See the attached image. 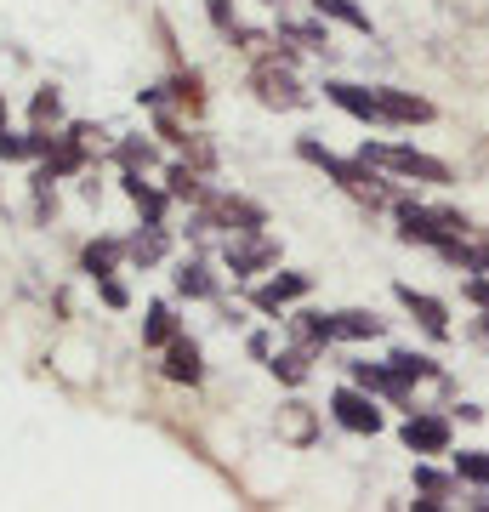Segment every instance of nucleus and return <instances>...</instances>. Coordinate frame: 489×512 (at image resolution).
<instances>
[{
    "label": "nucleus",
    "mask_w": 489,
    "mask_h": 512,
    "mask_svg": "<svg viewBox=\"0 0 489 512\" xmlns=\"http://www.w3.org/2000/svg\"><path fill=\"white\" fill-rule=\"evenodd\" d=\"M296 154H302L308 165H319V171H325L330 183L342 188V194H353V200L370 205V211L393 205V188L376 177V165H370V160H336V154H330L325 143H313V137H302V143H296Z\"/></svg>",
    "instance_id": "1"
},
{
    "label": "nucleus",
    "mask_w": 489,
    "mask_h": 512,
    "mask_svg": "<svg viewBox=\"0 0 489 512\" xmlns=\"http://www.w3.org/2000/svg\"><path fill=\"white\" fill-rule=\"evenodd\" d=\"M393 211H399V239H404V245H427V251H444V245L467 228L461 211H438V205L393 200Z\"/></svg>",
    "instance_id": "2"
},
{
    "label": "nucleus",
    "mask_w": 489,
    "mask_h": 512,
    "mask_svg": "<svg viewBox=\"0 0 489 512\" xmlns=\"http://www.w3.org/2000/svg\"><path fill=\"white\" fill-rule=\"evenodd\" d=\"M359 160H370L376 171H399V177H416V183H450V165L421 154L410 143H364Z\"/></svg>",
    "instance_id": "3"
},
{
    "label": "nucleus",
    "mask_w": 489,
    "mask_h": 512,
    "mask_svg": "<svg viewBox=\"0 0 489 512\" xmlns=\"http://www.w3.org/2000/svg\"><path fill=\"white\" fill-rule=\"evenodd\" d=\"M251 92L262 109H308L313 97L296 86V74H290L285 57H256V69H251Z\"/></svg>",
    "instance_id": "4"
},
{
    "label": "nucleus",
    "mask_w": 489,
    "mask_h": 512,
    "mask_svg": "<svg viewBox=\"0 0 489 512\" xmlns=\"http://www.w3.org/2000/svg\"><path fill=\"white\" fill-rule=\"evenodd\" d=\"M330 416L342 421L347 433H381V410H376V393L370 387H336L330 393Z\"/></svg>",
    "instance_id": "5"
},
{
    "label": "nucleus",
    "mask_w": 489,
    "mask_h": 512,
    "mask_svg": "<svg viewBox=\"0 0 489 512\" xmlns=\"http://www.w3.org/2000/svg\"><path fill=\"white\" fill-rule=\"evenodd\" d=\"M325 97H330V103H336L342 114L364 120V126H387V114H381L376 86H353V80H325Z\"/></svg>",
    "instance_id": "6"
},
{
    "label": "nucleus",
    "mask_w": 489,
    "mask_h": 512,
    "mask_svg": "<svg viewBox=\"0 0 489 512\" xmlns=\"http://www.w3.org/2000/svg\"><path fill=\"white\" fill-rule=\"evenodd\" d=\"M222 256H228V268H234L239 279H251V274H262V268L279 262V245H273L268 234H234Z\"/></svg>",
    "instance_id": "7"
},
{
    "label": "nucleus",
    "mask_w": 489,
    "mask_h": 512,
    "mask_svg": "<svg viewBox=\"0 0 489 512\" xmlns=\"http://www.w3.org/2000/svg\"><path fill=\"white\" fill-rule=\"evenodd\" d=\"M165 382H177V387H200L205 382V353L194 336H171L165 342Z\"/></svg>",
    "instance_id": "8"
},
{
    "label": "nucleus",
    "mask_w": 489,
    "mask_h": 512,
    "mask_svg": "<svg viewBox=\"0 0 489 512\" xmlns=\"http://www.w3.org/2000/svg\"><path fill=\"white\" fill-rule=\"evenodd\" d=\"M308 291H313L308 274H273V279H262V285L251 291V308L256 313H285L290 302H302Z\"/></svg>",
    "instance_id": "9"
},
{
    "label": "nucleus",
    "mask_w": 489,
    "mask_h": 512,
    "mask_svg": "<svg viewBox=\"0 0 489 512\" xmlns=\"http://www.w3.org/2000/svg\"><path fill=\"white\" fill-rule=\"evenodd\" d=\"M438 256H444V262H455L461 274H489V234L467 222V228H461V234H455Z\"/></svg>",
    "instance_id": "10"
},
{
    "label": "nucleus",
    "mask_w": 489,
    "mask_h": 512,
    "mask_svg": "<svg viewBox=\"0 0 489 512\" xmlns=\"http://www.w3.org/2000/svg\"><path fill=\"white\" fill-rule=\"evenodd\" d=\"M381 97V114H387V126H427L433 120V103L416 92H399V86H376Z\"/></svg>",
    "instance_id": "11"
},
{
    "label": "nucleus",
    "mask_w": 489,
    "mask_h": 512,
    "mask_svg": "<svg viewBox=\"0 0 489 512\" xmlns=\"http://www.w3.org/2000/svg\"><path fill=\"white\" fill-rule=\"evenodd\" d=\"M399 439L416 450V456H444L450 450V421L444 416H410L399 427Z\"/></svg>",
    "instance_id": "12"
},
{
    "label": "nucleus",
    "mask_w": 489,
    "mask_h": 512,
    "mask_svg": "<svg viewBox=\"0 0 489 512\" xmlns=\"http://www.w3.org/2000/svg\"><path fill=\"white\" fill-rule=\"evenodd\" d=\"M120 188H126V200L143 211V222H165V205H171V194L165 188H154V183H143V171H120Z\"/></svg>",
    "instance_id": "13"
},
{
    "label": "nucleus",
    "mask_w": 489,
    "mask_h": 512,
    "mask_svg": "<svg viewBox=\"0 0 489 512\" xmlns=\"http://www.w3.org/2000/svg\"><path fill=\"white\" fill-rule=\"evenodd\" d=\"M399 302L421 319V330H427V336H450V308H444L438 296L416 291V285H399Z\"/></svg>",
    "instance_id": "14"
},
{
    "label": "nucleus",
    "mask_w": 489,
    "mask_h": 512,
    "mask_svg": "<svg viewBox=\"0 0 489 512\" xmlns=\"http://www.w3.org/2000/svg\"><path fill=\"white\" fill-rule=\"evenodd\" d=\"M165 194H171V200H182V205H205L217 188H205V171H194L188 160H177L171 171H165Z\"/></svg>",
    "instance_id": "15"
},
{
    "label": "nucleus",
    "mask_w": 489,
    "mask_h": 512,
    "mask_svg": "<svg viewBox=\"0 0 489 512\" xmlns=\"http://www.w3.org/2000/svg\"><path fill=\"white\" fill-rule=\"evenodd\" d=\"M120 262H126V239H91L80 251V274H91V279L120 274Z\"/></svg>",
    "instance_id": "16"
},
{
    "label": "nucleus",
    "mask_w": 489,
    "mask_h": 512,
    "mask_svg": "<svg viewBox=\"0 0 489 512\" xmlns=\"http://www.w3.org/2000/svg\"><path fill=\"white\" fill-rule=\"evenodd\" d=\"M290 336L313 353L330 348V342H342V336H336V313H296V319H290Z\"/></svg>",
    "instance_id": "17"
},
{
    "label": "nucleus",
    "mask_w": 489,
    "mask_h": 512,
    "mask_svg": "<svg viewBox=\"0 0 489 512\" xmlns=\"http://www.w3.org/2000/svg\"><path fill=\"white\" fill-rule=\"evenodd\" d=\"M160 256H165V222H143V228L126 239V262H137V268H154Z\"/></svg>",
    "instance_id": "18"
},
{
    "label": "nucleus",
    "mask_w": 489,
    "mask_h": 512,
    "mask_svg": "<svg viewBox=\"0 0 489 512\" xmlns=\"http://www.w3.org/2000/svg\"><path fill=\"white\" fill-rule=\"evenodd\" d=\"M171 336H182L171 302H148V313H143V348H160L165 353V342H171Z\"/></svg>",
    "instance_id": "19"
},
{
    "label": "nucleus",
    "mask_w": 489,
    "mask_h": 512,
    "mask_svg": "<svg viewBox=\"0 0 489 512\" xmlns=\"http://www.w3.org/2000/svg\"><path fill=\"white\" fill-rule=\"evenodd\" d=\"M171 285H177V296H188V302H205V296H217V279L205 274V262H177V274H171Z\"/></svg>",
    "instance_id": "20"
},
{
    "label": "nucleus",
    "mask_w": 489,
    "mask_h": 512,
    "mask_svg": "<svg viewBox=\"0 0 489 512\" xmlns=\"http://www.w3.org/2000/svg\"><path fill=\"white\" fill-rule=\"evenodd\" d=\"M165 109H188V114H200L205 109V80L194 69L177 74V80H165Z\"/></svg>",
    "instance_id": "21"
},
{
    "label": "nucleus",
    "mask_w": 489,
    "mask_h": 512,
    "mask_svg": "<svg viewBox=\"0 0 489 512\" xmlns=\"http://www.w3.org/2000/svg\"><path fill=\"white\" fill-rule=\"evenodd\" d=\"M279 40H290L296 52H313V57H330V35L319 23H279Z\"/></svg>",
    "instance_id": "22"
},
{
    "label": "nucleus",
    "mask_w": 489,
    "mask_h": 512,
    "mask_svg": "<svg viewBox=\"0 0 489 512\" xmlns=\"http://www.w3.org/2000/svg\"><path fill=\"white\" fill-rule=\"evenodd\" d=\"M308 359H313V348H285V353H273V359H268V370L285 387H302V382H308Z\"/></svg>",
    "instance_id": "23"
},
{
    "label": "nucleus",
    "mask_w": 489,
    "mask_h": 512,
    "mask_svg": "<svg viewBox=\"0 0 489 512\" xmlns=\"http://www.w3.org/2000/svg\"><path fill=\"white\" fill-rule=\"evenodd\" d=\"M29 126H46V131L63 126V92H57V86H40V92L29 97Z\"/></svg>",
    "instance_id": "24"
},
{
    "label": "nucleus",
    "mask_w": 489,
    "mask_h": 512,
    "mask_svg": "<svg viewBox=\"0 0 489 512\" xmlns=\"http://www.w3.org/2000/svg\"><path fill=\"white\" fill-rule=\"evenodd\" d=\"M336 336H342V342H376V336H381V319H376V313L347 308V313H336Z\"/></svg>",
    "instance_id": "25"
},
{
    "label": "nucleus",
    "mask_w": 489,
    "mask_h": 512,
    "mask_svg": "<svg viewBox=\"0 0 489 512\" xmlns=\"http://www.w3.org/2000/svg\"><path fill=\"white\" fill-rule=\"evenodd\" d=\"M313 12L319 18H336V23H347V29H359V35H370V18H364L353 0H313Z\"/></svg>",
    "instance_id": "26"
},
{
    "label": "nucleus",
    "mask_w": 489,
    "mask_h": 512,
    "mask_svg": "<svg viewBox=\"0 0 489 512\" xmlns=\"http://www.w3.org/2000/svg\"><path fill=\"white\" fill-rule=\"evenodd\" d=\"M455 478L484 490L489 484V450H461V456H455Z\"/></svg>",
    "instance_id": "27"
},
{
    "label": "nucleus",
    "mask_w": 489,
    "mask_h": 512,
    "mask_svg": "<svg viewBox=\"0 0 489 512\" xmlns=\"http://www.w3.org/2000/svg\"><path fill=\"white\" fill-rule=\"evenodd\" d=\"M387 365L399 370L404 382H433V376H438V365H433V359H427V353H393Z\"/></svg>",
    "instance_id": "28"
},
{
    "label": "nucleus",
    "mask_w": 489,
    "mask_h": 512,
    "mask_svg": "<svg viewBox=\"0 0 489 512\" xmlns=\"http://www.w3.org/2000/svg\"><path fill=\"white\" fill-rule=\"evenodd\" d=\"M114 160H120V165H131V171H148V165L160 160V148H154V143H137V137H131V143H120V148H114Z\"/></svg>",
    "instance_id": "29"
},
{
    "label": "nucleus",
    "mask_w": 489,
    "mask_h": 512,
    "mask_svg": "<svg viewBox=\"0 0 489 512\" xmlns=\"http://www.w3.org/2000/svg\"><path fill=\"white\" fill-rule=\"evenodd\" d=\"M177 148H182V160L194 165V171H217V148L205 143V137H182Z\"/></svg>",
    "instance_id": "30"
},
{
    "label": "nucleus",
    "mask_w": 489,
    "mask_h": 512,
    "mask_svg": "<svg viewBox=\"0 0 489 512\" xmlns=\"http://www.w3.org/2000/svg\"><path fill=\"white\" fill-rule=\"evenodd\" d=\"M205 18L217 23V35H228V40L239 35V12H234V0H205Z\"/></svg>",
    "instance_id": "31"
},
{
    "label": "nucleus",
    "mask_w": 489,
    "mask_h": 512,
    "mask_svg": "<svg viewBox=\"0 0 489 512\" xmlns=\"http://www.w3.org/2000/svg\"><path fill=\"white\" fill-rule=\"evenodd\" d=\"M97 296H103V308H114V313H120V308H131V291H126V285H120L114 274H103V279H97Z\"/></svg>",
    "instance_id": "32"
},
{
    "label": "nucleus",
    "mask_w": 489,
    "mask_h": 512,
    "mask_svg": "<svg viewBox=\"0 0 489 512\" xmlns=\"http://www.w3.org/2000/svg\"><path fill=\"white\" fill-rule=\"evenodd\" d=\"M285 433H290V439H308V433H313L308 404H285Z\"/></svg>",
    "instance_id": "33"
},
{
    "label": "nucleus",
    "mask_w": 489,
    "mask_h": 512,
    "mask_svg": "<svg viewBox=\"0 0 489 512\" xmlns=\"http://www.w3.org/2000/svg\"><path fill=\"white\" fill-rule=\"evenodd\" d=\"M467 296L484 308V325H489V274H478V279H467Z\"/></svg>",
    "instance_id": "34"
},
{
    "label": "nucleus",
    "mask_w": 489,
    "mask_h": 512,
    "mask_svg": "<svg viewBox=\"0 0 489 512\" xmlns=\"http://www.w3.org/2000/svg\"><path fill=\"white\" fill-rule=\"evenodd\" d=\"M0 131H6V92H0Z\"/></svg>",
    "instance_id": "35"
},
{
    "label": "nucleus",
    "mask_w": 489,
    "mask_h": 512,
    "mask_svg": "<svg viewBox=\"0 0 489 512\" xmlns=\"http://www.w3.org/2000/svg\"><path fill=\"white\" fill-rule=\"evenodd\" d=\"M0 205H6V188H0Z\"/></svg>",
    "instance_id": "36"
},
{
    "label": "nucleus",
    "mask_w": 489,
    "mask_h": 512,
    "mask_svg": "<svg viewBox=\"0 0 489 512\" xmlns=\"http://www.w3.org/2000/svg\"><path fill=\"white\" fill-rule=\"evenodd\" d=\"M268 6H279V0H268Z\"/></svg>",
    "instance_id": "37"
}]
</instances>
